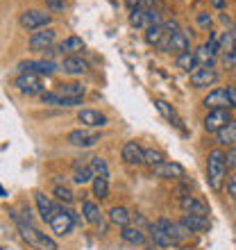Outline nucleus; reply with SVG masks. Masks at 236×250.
I'll list each match as a JSON object with an SVG mask.
<instances>
[{
	"instance_id": "nucleus-46",
	"label": "nucleus",
	"mask_w": 236,
	"mask_h": 250,
	"mask_svg": "<svg viewBox=\"0 0 236 250\" xmlns=\"http://www.w3.org/2000/svg\"><path fill=\"white\" fill-rule=\"evenodd\" d=\"M211 5L216 7V9H225V5H227V0H211Z\"/></svg>"
},
{
	"instance_id": "nucleus-25",
	"label": "nucleus",
	"mask_w": 236,
	"mask_h": 250,
	"mask_svg": "<svg viewBox=\"0 0 236 250\" xmlns=\"http://www.w3.org/2000/svg\"><path fill=\"white\" fill-rule=\"evenodd\" d=\"M216 144L218 146H236V119L232 121L227 127H223V130L218 132Z\"/></svg>"
},
{
	"instance_id": "nucleus-39",
	"label": "nucleus",
	"mask_w": 236,
	"mask_h": 250,
	"mask_svg": "<svg viewBox=\"0 0 236 250\" xmlns=\"http://www.w3.org/2000/svg\"><path fill=\"white\" fill-rule=\"evenodd\" d=\"M225 164H227V171H236V146L227 148V152H225Z\"/></svg>"
},
{
	"instance_id": "nucleus-35",
	"label": "nucleus",
	"mask_w": 236,
	"mask_h": 250,
	"mask_svg": "<svg viewBox=\"0 0 236 250\" xmlns=\"http://www.w3.org/2000/svg\"><path fill=\"white\" fill-rule=\"evenodd\" d=\"M93 178H96L93 168L91 166H86V168H82V171H75L73 182H75V185H89V182H93Z\"/></svg>"
},
{
	"instance_id": "nucleus-32",
	"label": "nucleus",
	"mask_w": 236,
	"mask_h": 250,
	"mask_svg": "<svg viewBox=\"0 0 236 250\" xmlns=\"http://www.w3.org/2000/svg\"><path fill=\"white\" fill-rule=\"evenodd\" d=\"M130 23H132L134 27H148V9H143V7H137V9H132Z\"/></svg>"
},
{
	"instance_id": "nucleus-15",
	"label": "nucleus",
	"mask_w": 236,
	"mask_h": 250,
	"mask_svg": "<svg viewBox=\"0 0 236 250\" xmlns=\"http://www.w3.org/2000/svg\"><path fill=\"white\" fill-rule=\"evenodd\" d=\"M218 80V73L214 68H207V66H200L196 73H191V84L196 89H207Z\"/></svg>"
},
{
	"instance_id": "nucleus-18",
	"label": "nucleus",
	"mask_w": 236,
	"mask_h": 250,
	"mask_svg": "<svg viewBox=\"0 0 236 250\" xmlns=\"http://www.w3.org/2000/svg\"><path fill=\"white\" fill-rule=\"evenodd\" d=\"M182 223L189 228L191 232H197V234H204V232L211 230V223L207 216H196V214H184Z\"/></svg>"
},
{
	"instance_id": "nucleus-26",
	"label": "nucleus",
	"mask_w": 236,
	"mask_h": 250,
	"mask_svg": "<svg viewBox=\"0 0 236 250\" xmlns=\"http://www.w3.org/2000/svg\"><path fill=\"white\" fill-rule=\"evenodd\" d=\"M132 221V214L125 207H112L109 209V223L118 225V228H127Z\"/></svg>"
},
{
	"instance_id": "nucleus-23",
	"label": "nucleus",
	"mask_w": 236,
	"mask_h": 250,
	"mask_svg": "<svg viewBox=\"0 0 236 250\" xmlns=\"http://www.w3.org/2000/svg\"><path fill=\"white\" fill-rule=\"evenodd\" d=\"M82 216H84L86 223H91V225H100V223H102V214H100V207H98L96 203H91V200L82 203Z\"/></svg>"
},
{
	"instance_id": "nucleus-22",
	"label": "nucleus",
	"mask_w": 236,
	"mask_h": 250,
	"mask_svg": "<svg viewBox=\"0 0 236 250\" xmlns=\"http://www.w3.org/2000/svg\"><path fill=\"white\" fill-rule=\"evenodd\" d=\"M61 68H64V73H68V75H82V73L86 71V62L82 60V57H78V55H68V57L61 62Z\"/></svg>"
},
{
	"instance_id": "nucleus-8",
	"label": "nucleus",
	"mask_w": 236,
	"mask_h": 250,
	"mask_svg": "<svg viewBox=\"0 0 236 250\" xmlns=\"http://www.w3.org/2000/svg\"><path fill=\"white\" fill-rule=\"evenodd\" d=\"M66 141H68L71 146H79V148H91V146H96L100 141V132H91V130L79 127V130L68 132Z\"/></svg>"
},
{
	"instance_id": "nucleus-47",
	"label": "nucleus",
	"mask_w": 236,
	"mask_h": 250,
	"mask_svg": "<svg viewBox=\"0 0 236 250\" xmlns=\"http://www.w3.org/2000/svg\"><path fill=\"white\" fill-rule=\"evenodd\" d=\"M125 5L130 9H137V7H141V0H125Z\"/></svg>"
},
{
	"instance_id": "nucleus-9",
	"label": "nucleus",
	"mask_w": 236,
	"mask_h": 250,
	"mask_svg": "<svg viewBox=\"0 0 236 250\" xmlns=\"http://www.w3.org/2000/svg\"><path fill=\"white\" fill-rule=\"evenodd\" d=\"M12 214V218H14V223H16V228H19V232H20V237L25 239L30 246H41V232L34 228L32 223H27L25 218H20L16 211H9Z\"/></svg>"
},
{
	"instance_id": "nucleus-42",
	"label": "nucleus",
	"mask_w": 236,
	"mask_h": 250,
	"mask_svg": "<svg viewBox=\"0 0 236 250\" xmlns=\"http://www.w3.org/2000/svg\"><path fill=\"white\" fill-rule=\"evenodd\" d=\"M48 9H53V12H64L66 9V0H46Z\"/></svg>"
},
{
	"instance_id": "nucleus-21",
	"label": "nucleus",
	"mask_w": 236,
	"mask_h": 250,
	"mask_svg": "<svg viewBox=\"0 0 236 250\" xmlns=\"http://www.w3.org/2000/svg\"><path fill=\"white\" fill-rule=\"evenodd\" d=\"M150 239H152V244L159 246V248H171V246H175V241L168 237V232L157 223L150 225Z\"/></svg>"
},
{
	"instance_id": "nucleus-27",
	"label": "nucleus",
	"mask_w": 236,
	"mask_h": 250,
	"mask_svg": "<svg viewBox=\"0 0 236 250\" xmlns=\"http://www.w3.org/2000/svg\"><path fill=\"white\" fill-rule=\"evenodd\" d=\"M196 57H197V62H200V66H207V68H214L216 66V57H218V53H214L207 43H202V46L196 50Z\"/></svg>"
},
{
	"instance_id": "nucleus-33",
	"label": "nucleus",
	"mask_w": 236,
	"mask_h": 250,
	"mask_svg": "<svg viewBox=\"0 0 236 250\" xmlns=\"http://www.w3.org/2000/svg\"><path fill=\"white\" fill-rule=\"evenodd\" d=\"M61 96H68V98H82L84 96V86L79 82H68V84H61Z\"/></svg>"
},
{
	"instance_id": "nucleus-30",
	"label": "nucleus",
	"mask_w": 236,
	"mask_h": 250,
	"mask_svg": "<svg viewBox=\"0 0 236 250\" xmlns=\"http://www.w3.org/2000/svg\"><path fill=\"white\" fill-rule=\"evenodd\" d=\"M91 189H93V196L100 198V200H105L109 196V182H107L105 175H96L91 182Z\"/></svg>"
},
{
	"instance_id": "nucleus-49",
	"label": "nucleus",
	"mask_w": 236,
	"mask_h": 250,
	"mask_svg": "<svg viewBox=\"0 0 236 250\" xmlns=\"http://www.w3.org/2000/svg\"><path fill=\"white\" fill-rule=\"evenodd\" d=\"M234 32H236V23H234Z\"/></svg>"
},
{
	"instance_id": "nucleus-6",
	"label": "nucleus",
	"mask_w": 236,
	"mask_h": 250,
	"mask_svg": "<svg viewBox=\"0 0 236 250\" xmlns=\"http://www.w3.org/2000/svg\"><path fill=\"white\" fill-rule=\"evenodd\" d=\"M20 73H37V75H53L57 71V62L53 60H25L16 66Z\"/></svg>"
},
{
	"instance_id": "nucleus-38",
	"label": "nucleus",
	"mask_w": 236,
	"mask_h": 250,
	"mask_svg": "<svg viewBox=\"0 0 236 250\" xmlns=\"http://www.w3.org/2000/svg\"><path fill=\"white\" fill-rule=\"evenodd\" d=\"M41 103L43 105H50V107H59V103H61V93H53V91H48V93H41Z\"/></svg>"
},
{
	"instance_id": "nucleus-44",
	"label": "nucleus",
	"mask_w": 236,
	"mask_h": 250,
	"mask_svg": "<svg viewBox=\"0 0 236 250\" xmlns=\"http://www.w3.org/2000/svg\"><path fill=\"white\" fill-rule=\"evenodd\" d=\"M227 193H230L232 198H236V173L230 175V180H227Z\"/></svg>"
},
{
	"instance_id": "nucleus-5",
	"label": "nucleus",
	"mask_w": 236,
	"mask_h": 250,
	"mask_svg": "<svg viewBox=\"0 0 236 250\" xmlns=\"http://www.w3.org/2000/svg\"><path fill=\"white\" fill-rule=\"evenodd\" d=\"M232 114L230 109H209V114L204 116V130L211 132V134H218V132L227 127L232 123Z\"/></svg>"
},
{
	"instance_id": "nucleus-14",
	"label": "nucleus",
	"mask_w": 236,
	"mask_h": 250,
	"mask_svg": "<svg viewBox=\"0 0 236 250\" xmlns=\"http://www.w3.org/2000/svg\"><path fill=\"white\" fill-rule=\"evenodd\" d=\"M120 155H123V159L127 164H134V166L145 164V148H141L137 141H127V144L123 146Z\"/></svg>"
},
{
	"instance_id": "nucleus-2",
	"label": "nucleus",
	"mask_w": 236,
	"mask_h": 250,
	"mask_svg": "<svg viewBox=\"0 0 236 250\" xmlns=\"http://www.w3.org/2000/svg\"><path fill=\"white\" fill-rule=\"evenodd\" d=\"M19 23H20V27H25L30 32H37V30H46L53 23V16L41 12V9H27V12L20 14Z\"/></svg>"
},
{
	"instance_id": "nucleus-10",
	"label": "nucleus",
	"mask_w": 236,
	"mask_h": 250,
	"mask_svg": "<svg viewBox=\"0 0 236 250\" xmlns=\"http://www.w3.org/2000/svg\"><path fill=\"white\" fill-rule=\"evenodd\" d=\"M55 39H57V32H55L53 27H46V30L34 32L30 37V48H32L34 53H46L48 48H53Z\"/></svg>"
},
{
	"instance_id": "nucleus-7",
	"label": "nucleus",
	"mask_w": 236,
	"mask_h": 250,
	"mask_svg": "<svg viewBox=\"0 0 236 250\" xmlns=\"http://www.w3.org/2000/svg\"><path fill=\"white\" fill-rule=\"evenodd\" d=\"M157 225H161V228L168 232V237H171L175 244H182V241H186V239L191 237V230L182 221H171V218L161 216V218H157Z\"/></svg>"
},
{
	"instance_id": "nucleus-1",
	"label": "nucleus",
	"mask_w": 236,
	"mask_h": 250,
	"mask_svg": "<svg viewBox=\"0 0 236 250\" xmlns=\"http://www.w3.org/2000/svg\"><path fill=\"white\" fill-rule=\"evenodd\" d=\"M225 173H227V164H225V152L220 148H214L207 157V175H209V187L214 191L223 189Z\"/></svg>"
},
{
	"instance_id": "nucleus-20",
	"label": "nucleus",
	"mask_w": 236,
	"mask_h": 250,
	"mask_svg": "<svg viewBox=\"0 0 236 250\" xmlns=\"http://www.w3.org/2000/svg\"><path fill=\"white\" fill-rule=\"evenodd\" d=\"M191 50V41H189V34L179 30L171 37V48H168V53H175V55H182V53H189Z\"/></svg>"
},
{
	"instance_id": "nucleus-24",
	"label": "nucleus",
	"mask_w": 236,
	"mask_h": 250,
	"mask_svg": "<svg viewBox=\"0 0 236 250\" xmlns=\"http://www.w3.org/2000/svg\"><path fill=\"white\" fill-rule=\"evenodd\" d=\"M120 237H123V241H127V244L132 246H143L145 244V234L141 228H120Z\"/></svg>"
},
{
	"instance_id": "nucleus-41",
	"label": "nucleus",
	"mask_w": 236,
	"mask_h": 250,
	"mask_svg": "<svg viewBox=\"0 0 236 250\" xmlns=\"http://www.w3.org/2000/svg\"><path fill=\"white\" fill-rule=\"evenodd\" d=\"M196 21H197V25L204 27V30H209V27L214 25V21H211V16H209L207 12H200V14L196 16Z\"/></svg>"
},
{
	"instance_id": "nucleus-19",
	"label": "nucleus",
	"mask_w": 236,
	"mask_h": 250,
	"mask_svg": "<svg viewBox=\"0 0 236 250\" xmlns=\"http://www.w3.org/2000/svg\"><path fill=\"white\" fill-rule=\"evenodd\" d=\"M175 66L179 68V71H184V73H196L197 68H200V62H197V57H196V50H189V53L177 55Z\"/></svg>"
},
{
	"instance_id": "nucleus-3",
	"label": "nucleus",
	"mask_w": 236,
	"mask_h": 250,
	"mask_svg": "<svg viewBox=\"0 0 236 250\" xmlns=\"http://www.w3.org/2000/svg\"><path fill=\"white\" fill-rule=\"evenodd\" d=\"M14 86H16L20 93H25V96H41V93H46L37 73H19V75L14 78Z\"/></svg>"
},
{
	"instance_id": "nucleus-31",
	"label": "nucleus",
	"mask_w": 236,
	"mask_h": 250,
	"mask_svg": "<svg viewBox=\"0 0 236 250\" xmlns=\"http://www.w3.org/2000/svg\"><path fill=\"white\" fill-rule=\"evenodd\" d=\"M79 50H84V41L79 39V37H68L59 43V53H79Z\"/></svg>"
},
{
	"instance_id": "nucleus-48",
	"label": "nucleus",
	"mask_w": 236,
	"mask_h": 250,
	"mask_svg": "<svg viewBox=\"0 0 236 250\" xmlns=\"http://www.w3.org/2000/svg\"><path fill=\"white\" fill-rule=\"evenodd\" d=\"M152 5H155V0H141V7H143V9H152Z\"/></svg>"
},
{
	"instance_id": "nucleus-11",
	"label": "nucleus",
	"mask_w": 236,
	"mask_h": 250,
	"mask_svg": "<svg viewBox=\"0 0 236 250\" xmlns=\"http://www.w3.org/2000/svg\"><path fill=\"white\" fill-rule=\"evenodd\" d=\"M179 207L184 209V214H196V216H209V207L204 200H200L197 196H191V193H184L179 198Z\"/></svg>"
},
{
	"instance_id": "nucleus-4",
	"label": "nucleus",
	"mask_w": 236,
	"mask_h": 250,
	"mask_svg": "<svg viewBox=\"0 0 236 250\" xmlns=\"http://www.w3.org/2000/svg\"><path fill=\"white\" fill-rule=\"evenodd\" d=\"M50 228H53V232L57 234V237H66V234H71L73 228H75V211L59 207V211L53 216V221H50Z\"/></svg>"
},
{
	"instance_id": "nucleus-34",
	"label": "nucleus",
	"mask_w": 236,
	"mask_h": 250,
	"mask_svg": "<svg viewBox=\"0 0 236 250\" xmlns=\"http://www.w3.org/2000/svg\"><path fill=\"white\" fill-rule=\"evenodd\" d=\"M159 164H164V152L155 150V148H145V166L155 168V166H159Z\"/></svg>"
},
{
	"instance_id": "nucleus-16",
	"label": "nucleus",
	"mask_w": 236,
	"mask_h": 250,
	"mask_svg": "<svg viewBox=\"0 0 236 250\" xmlns=\"http://www.w3.org/2000/svg\"><path fill=\"white\" fill-rule=\"evenodd\" d=\"M34 200H37V209H39V214H41V221L50 223V221H53V216L59 211V207L46 196V193H41V191H37V193H34Z\"/></svg>"
},
{
	"instance_id": "nucleus-36",
	"label": "nucleus",
	"mask_w": 236,
	"mask_h": 250,
	"mask_svg": "<svg viewBox=\"0 0 236 250\" xmlns=\"http://www.w3.org/2000/svg\"><path fill=\"white\" fill-rule=\"evenodd\" d=\"M55 196H57V200H61L64 205H71L73 200H75V196H73V191L68 189V187H61V185H57L55 187Z\"/></svg>"
},
{
	"instance_id": "nucleus-17",
	"label": "nucleus",
	"mask_w": 236,
	"mask_h": 250,
	"mask_svg": "<svg viewBox=\"0 0 236 250\" xmlns=\"http://www.w3.org/2000/svg\"><path fill=\"white\" fill-rule=\"evenodd\" d=\"M78 121L82 125H86V127H102V125H107V116L102 112H98V109H82L78 114Z\"/></svg>"
},
{
	"instance_id": "nucleus-50",
	"label": "nucleus",
	"mask_w": 236,
	"mask_h": 250,
	"mask_svg": "<svg viewBox=\"0 0 236 250\" xmlns=\"http://www.w3.org/2000/svg\"><path fill=\"white\" fill-rule=\"evenodd\" d=\"M234 75H236V71H234Z\"/></svg>"
},
{
	"instance_id": "nucleus-28",
	"label": "nucleus",
	"mask_w": 236,
	"mask_h": 250,
	"mask_svg": "<svg viewBox=\"0 0 236 250\" xmlns=\"http://www.w3.org/2000/svg\"><path fill=\"white\" fill-rule=\"evenodd\" d=\"M164 34H166V27L164 25L145 27V43H148V46H159V43H161V39H164Z\"/></svg>"
},
{
	"instance_id": "nucleus-45",
	"label": "nucleus",
	"mask_w": 236,
	"mask_h": 250,
	"mask_svg": "<svg viewBox=\"0 0 236 250\" xmlns=\"http://www.w3.org/2000/svg\"><path fill=\"white\" fill-rule=\"evenodd\" d=\"M227 96H230L232 109H234V107H236V86H227Z\"/></svg>"
},
{
	"instance_id": "nucleus-43",
	"label": "nucleus",
	"mask_w": 236,
	"mask_h": 250,
	"mask_svg": "<svg viewBox=\"0 0 236 250\" xmlns=\"http://www.w3.org/2000/svg\"><path fill=\"white\" fill-rule=\"evenodd\" d=\"M41 248H43V250H59V248H57V244H55V241H53L50 237H46L43 232H41Z\"/></svg>"
},
{
	"instance_id": "nucleus-40",
	"label": "nucleus",
	"mask_w": 236,
	"mask_h": 250,
	"mask_svg": "<svg viewBox=\"0 0 236 250\" xmlns=\"http://www.w3.org/2000/svg\"><path fill=\"white\" fill-rule=\"evenodd\" d=\"M150 25H164V21H161V14L152 7V9H148V27Z\"/></svg>"
},
{
	"instance_id": "nucleus-12",
	"label": "nucleus",
	"mask_w": 236,
	"mask_h": 250,
	"mask_svg": "<svg viewBox=\"0 0 236 250\" xmlns=\"http://www.w3.org/2000/svg\"><path fill=\"white\" fill-rule=\"evenodd\" d=\"M202 105L207 107V109H232L227 89H214V91H209L204 96Z\"/></svg>"
},
{
	"instance_id": "nucleus-29",
	"label": "nucleus",
	"mask_w": 236,
	"mask_h": 250,
	"mask_svg": "<svg viewBox=\"0 0 236 250\" xmlns=\"http://www.w3.org/2000/svg\"><path fill=\"white\" fill-rule=\"evenodd\" d=\"M155 105H157V109H159V112H161V114H164V116H166V119H168V121H171L173 125H177V127H182V121H179V116H177L175 107H173V105H168V103H166V100H161V98H159V100H155Z\"/></svg>"
},
{
	"instance_id": "nucleus-37",
	"label": "nucleus",
	"mask_w": 236,
	"mask_h": 250,
	"mask_svg": "<svg viewBox=\"0 0 236 250\" xmlns=\"http://www.w3.org/2000/svg\"><path fill=\"white\" fill-rule=\"evenodd\" d=\"M91 168L96 175H109V166H107V162L102 157H91Z\"/></svg>"
},
{
	"instance_id": "nucleus-13",
	"label": "nucleus",
	"mask_w": 236,
	"mask_h": 250,
	"mask_svg": "<svg viewBox=\"0 0 236 250\" xmlns=\"http://www.w3.org/2000/svg\"><path fill=\"white\" fill-rule=\"evenodd\" d=\"M152 173H155L157 178H164V180H184V178H186L184 166L177 164V162H164V164L155 166V168H152Z\"/></svg>"
}]
</instances>
